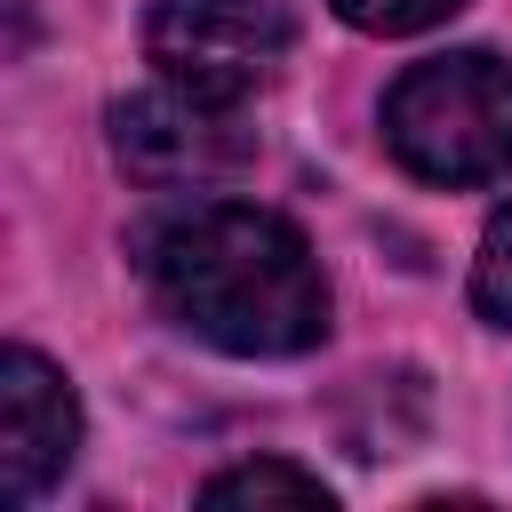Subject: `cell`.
I'll return each instance as SVG.
<instances>
[{
    "instance_id": "cell-3",
    "label": "cell",
    "mask_w": 512,
    "mask_h": 512,
    "mask_svg": "<svg viewBox=\"0 0 512 512\" xmlns=\"http://www.w3.org/2000/svg\"><path fill=\"white\" fill-rule=\"evenodd\" d=\"M112 160L152 192H208L256 160V136L240 128V104L160 80L112 104Z\"/></svg>"
},
{
    "instance_id": "cell-6",
    "label": "cell",
    "mask_w": 512,
    "mask_h": 512,
    "mask_svg": "<svg viewBox=\"0 0 512 512\" xmlns=\"http://www.w3.org/2000/svg\"><path fill=\"white\" fill-rule=\"evenodd\" d=\"M200 504H328V488L280 456H256V464H232L200 488Z\"/></svg>"
},
{
    "instance_id": "cell-1",
    "label": "cell",
    "mask_w": 512,
    "mask_h": 512,
    "mask_svg": "<svg viewBox=\"0 0 512 512\" xmlns=\"http://www.w3.org/2000/svg\"><path fill=\"white\" fill-rule=\"evenodd\" d=\"M144 280L176 328L240 360L304 352L328 328V280L304 232L248 200H192L160 216L144 232Z\"/></svg>"
},
{
    "instance_id": "cell-2",
    "label": "cell",
    "mask_w": 512,
    "mask_h": 512,
    "mask_svg": "<svg viewBox=\"0 0 512 512\" xmlns=\"http://www.w3.org/2000/svg\"><path fill=\"white\" fill-rule=\"evenodd\" d=\"M384 144L424 184L512 176V64H496L480 48L408 64L384 96Z\"/></svg>"
},
{
    "instance_id": "cell-5",
    "label": "cell",
    "mask_w": 512,
    "mask_h": 512,
    "mask_svg": "<svg viewBox=\"0 0 512 512\" xmlns=\"http://www.w3.org/2000/svg\"><path fill=\"white\" fill-rule=\"evenodd\" d=\"M80 448V400L72 384L32 352V344H8L0 352V496L8 504H32Z\"/></svg>"
},
{
    "instance_id": "cell-8",
    "label": "cell",
    "mask_w": 512,
    "mask_h": 512,
    "mask_svg": "<svg viewBox=\"0 0 512 512\" xmlns=\"http://www.w3.org/2000/svg\"><path fill=\"white\" fill-rule=\"evenodd\" d=\"M352 32H424L440 16H456L464 0H328Z\"/></svg>"
},
{
    "instance_id": "cell-7",
    "label": "cell",
    "mask_w": 512,
    "mask_h": 512,
    "mask_svg": "<svg viewBox=\"0 0 512 512\" xmlns=\"http://www.w3.org/2000/svg\"><path fill=\"white\" fill-rule=\"evenodd\" d=\"M472 304L496 320V328H512V200L488 216V232H480V256H472Z\"/></svg>"
},
{
    "instance_id": "cell-4",
    "label": "cell",
    "mask_w": 512,
    "mask_h": 512,
    "mask_svg": "<svg viewBox=\"0 0 512 512\" xmlns=\"http://www.w3.org/2000/svg\"><path fill=\"white\" fill-rule=\"evenodd\" d=\"M288 16L280 0H160L144 24V48L160 64V80L200 88L240 104L248 88H264L288 64Z\"/></svg>"
}]
</instances>
